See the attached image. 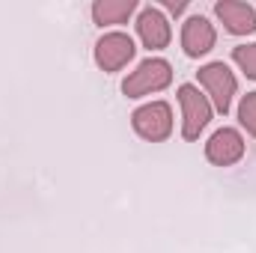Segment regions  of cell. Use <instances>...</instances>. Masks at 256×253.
I'll return each instance as SVG.
<instances>
[{"mask_svg": "<svg viewBox=\"0 0 256 253\" xmlns=\"http://www.w3.org/2000/svg\"><path fill=\"white\" fill-rule=\"evenodd\" d=\"M173 80V68L167 60H158V57H149L137 66L126 80H122V92L128 98H143V96H152V92H161L167 90Z\"/></svg>", "mask_w": 256, "mask_h": 253, "instance_id": "1", "label": "cell"}, {"mask_svg": "<svg viewBox=\"0 0 256 253\" xmlns=\"http://www.w3.org/2000/svg\"><path fill=\"white\" fill-rule=\"evenodd\" d=\"M196 78H200V84L206 86V92H208V98H212V108L226 116L230 108H232V96H236V90H238V80H236V74L230 72V66L226 63H208L196 72Z\"/></svg>", "mask_w": 256, "mask_h": 253, "instance_id": "2", "label": "cell"}, {"mask_svg": "<svg viewBox=\"0 0 256 253\" xmlns=\"http://www.w3.org/2000/svg\"><path fill=\"white\" fill-rule=\"evenodd\" d=\"M131 128L149 140V143H164L173 134V110L167 102H149L131 114Z\"/></svg>", "mask_w": 256, "mask_h": 253, "instance_id": "3", "label": "cell"}, {"mask_svg": "<svg viewBox=\"0 0 256 253\" xmlns=\"http://www.w3.org/2000/svg\"><path fill=\"white\" fill-rule=\"evenodd\" d=\"M179 104H182V137L185 140H196L202 134V128L212 122V102L191 84L179 86Z\"/></svg>", "mask_w": 256, "mask_h": 253, "instance_id": "4", "label": "cell"}, {"mask_svg": "<svg viewBox=\"0 0 256 253\" xmlns=\"http://www.w3.org/2000/svg\"><path fill=\"white\" fill-rule=\"evenodd\" d=\"M134 54H137V48L128 33H104L96 42V63L102 72H120L122 66L134 60Z\"/></svg>", "mask_w": 256, "mask_h": 253, "instance_id": "5", "label": "cell"}, {"mask_svg": "<svg viewBox=\"0 0 256 253\" xmlns=\"http://www.w3.org/2000/svg\"><path fill=\"white\" fill-rule=\"evenodd\" d=\"M206 158L214 167H232L244 158V137L236 128H218L206 143Z\"/></svg>", "mask_w": 256, "mask_h": 253, "instance_id": "6", "label": "cell"}, {"mask_svg": "<svg viewBox=\"0 0 256 253\" xmlns=\"http://www.w3.org/2000/svg\"><path fill=\"white\" fill-rule=\"evenodd\" d=\"M137 36H140L143 48H149V51L167 48L170 39H173V30H170L167 15L161 9H155V6H143L140 15H137Z\"/></svg>", "mask_w": 256, "mask_h": 253, "instance_id": "7", "label": "cell"}, {"mask_svg": "<svg viewBox=\"0 0 256 253\" xmlns=\"http://www.w3.org/2000/svg\"><path fill=\"white\" fill-rule=\"evenodd\" d=\"M218 42V33H214V24L206 18V15H191L185 24H182V48L188 57H206Z\"/></svg>", "mask_w": 256, "mask_h": 253, "instance_id": "8", "label": "cell"}, {"mask_svg": "<svg viewBox=\"0 0 256 253\" xmlns=\"http://www.w3.org/2000/svg\"><path fill=\"white\" fill-rule=\"evenodd\" d=\"M214 15L224 21L226 33H232V36H250V33H256V9L250 3L218 0L214 3Z\"/></svg>", "mask_w": 256, "mask_h": 253, "instance_id": "9", "label": "cell"}, {"mask_svg": "<svg viewBox=\"0 0 256 253\" xmlns=\"http://www.w3.org/2000/svg\"><path fill=\"white\" fill-rule=\"evenodd\" d=\"M137 0H96L92 3V21L98 27H110V24H126L134 15Z\"/></svg>", "mask_w": 256, "mask_h": 253, "instance_id": "10", "label": "cell"}, {"mask_svg": "<svg viewBox=\"0 0 256 253\" xmlns=\"http://www.w3.org/2000/svg\"><path fill=\"white\" fill-rule=\"evenodd\" d=\"M232 60H236V66H238L250 80H256V42L254 45H238V48H232Z\"/></svg>", "mask_w": 256, "mask_h": 253, "instance_id": "11", "label": "cell"}, {"mask_svg": "<svg viewBox=\"0 0 256 253\" xmlns=\"http://www.w3.org/2000/svg\"><path fill=\"white\" fill-rule=\"evenodd\" d=\"M238 122L248 128V134L256 137V92L242 96V104H238Z\"/></svg>", "mask_w": 256, "mask_h": 253, "instance_id": "12", "label": "cell"}, {"mask_svg": "<svg viewBox=\"0 0 256 253\" xmlns=\"http://www.w3.org/2000/svg\"><path fill=\"white\" fill-rule=\"evenodd\" d=\"M161 6H167L173 15H182L188 9V0H161Z\"/></svg>", "mask_w": 256, "mask_h": 253, "instance_id": "13", "label": "cell"}]
</instances>
